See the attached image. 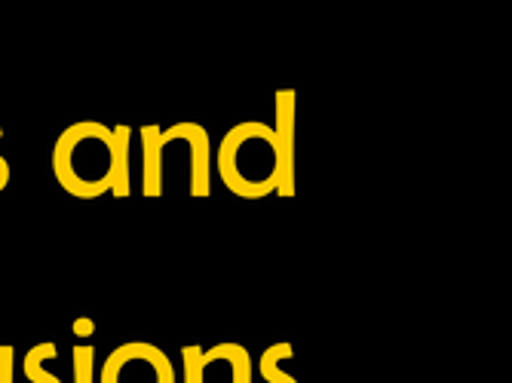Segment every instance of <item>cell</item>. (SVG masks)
Segmentation results:
<instances>
[{
    "instance_id": "obj_10",
    "label": "cell",
    "mask_w": 512,
    "mask_h": 383,
    "mask_svg": "<svg viewBox=\"0 0 512 383\" xmlns=\"http://www.w3.org/2000/svg\"><path fill=\"white\" fill-rule=\"evenodd\" d=\"M283 359H292V344H273V347H267L261 353V365H258L261 377L270 380V383H298L292 374H286L283 368H279V362H283Z\"/></svg>"
},
{
    "instance_id": "obj_5",
    "label": "cell",
    "mask_w": 512,
    "mask_h": 383,
    "mask_svg": "<svg viewBox=\"0 0 512 383\" xmlns=\"http://www.w3.org/2000/svg\"><path fill=\"white\" fill-rule=\"evenodd\" d=\"M295 89H276V145H279V166H283V178H279L276 194L279 197H295Z\"/></svg>"
},
{
    "instance_id": "obj_12",
    "label": "cell",
    "mask_w": 512,
    "mask_h": 383,
    "mask_svg": "<svg viewBox=\"0 0 512 383\" xmlns=\"http://www.w3.org/2000/svg\"><path fill=\"white\" fill-rule=\"evenodd\" d=\"M74 359V383H92V368H96V350L77 344L71 350Z\"/></svg>"
},
{
    "instance_id": "obj_14",
    "label": "cell",
    "mask_w": 512,
    "mask_h": 383,
    "mask_svg": "<svg viewBox=\"0 0 512 383\" xmlns=\"http://www.w3.org/2000/svg\"><path fill=\"white\" fill-rule=\"evenodd\" d=\"M0 135H4V126H0ZM10 184V163L0 157V190H4Z\"/></svg>"
},
{
    "instance_id": "obj_3",
    "label": "cell",
    "mask_w": 512,
    "mask_h": 383,
    "mask_svg": "<svg viewBox=\"0 0 512 383\" xmlns=\"http://www.w3.org/2000/svg\"><path fill=\"white\" fill-rule=\"evenodd\" d=\"M99 383H175V368L160 347L129 341L111 350Z\"/></svg>"
},
{
    "instance_id": "obj_9",
    "label": "cell",
    "mask_w": 512,
    "mask_h": 383,
    "mask_svg": "<svg viewBox=\"0 0 512 383\" xmlns=\"http://www.w3.org/2000/svg\"><path fill=\"white\" fill-rule=\"evenodd\" d=\"M56 353H59V347L53 344V341H46V344H37V347H31L28 350V356H25V362H22V371H25V377L31 380V383H62L56 374H50L43 365L50 362V359H56Z\"/></svg>"
},
{
    "instance_id": "obj_2",
    "label": "cell",
    "mask_w": 512,
    "mask_h": 383,
    "mask_svg": "<svg viewBox=\"0 0 512 383\" xmlns=\"http://www.w3.org/2000/svg\"><path fill=\"white\" fill-rule=\"evenodd\" d=\"M114 132L99 120L71 123L53 148V175L65 194L77 200H96L111 190Z\"/></svg>"
},
{
    "instance_id": "obj_4",
    "label": "cell",
    "mask_w": 512,
    "mask_h": 383,
    "mask_svg": "<svg viewBox=\"0 0 512 383\" xmlns=\"http://www.w3.org/2000/svg\"><path fill=\"white\" fill-rule=\"evenodd\" d=\"M178 138L188 141V148H191V197L206 200L212 194V141H209V132L200 123H175V126L163 129V135H160L163 148Z\"/></svg>"
},
{
    "instance_id": "obj_11",
    "label": "cell",
    "mask_w": 512,
    "mask_h": 383,
    "mask_svg": "<svg viewBox=\"0 0 512 383\" xmlns=\"http://www.w3.org/2000/svg\"><path fill=\"white\" fill-rule=\"evenodd\" d=\"M181 362H184V383H203V371L209 365L203 356V347H184Z\"/></svg>"
},
{
    "instance_id": "obj_13",
    "label": "cell",
    "mask_w": 512,
    "mask_h": 383,
    "mask_svg": "<svg viewBox=\"0 0 512 383\" xmlns=\"http://www.w3.org/2000/svg\"><path fill=\"white\" fill-rule=\"evenodd\" d=\"M16 380V350L0 344V383H13Z\"/></svg>"
},
{
    "instance_id": "obj_7",
    "label": "cell",
    "mask_w": 512,
    "mask_h": 383,
    "mask_svg": "<svg viewBox=\"0 0 512 383\" xmlns=\"http://www.w3.org/2000/svg\"><path fill=\"white\" fill-rule=\"evenodd\" d=\"M114 166H111V190L117 200H126L132 194V172H129V154H132V129L114 126Z\"/></svg>"
},
{
    "instance_id": "obj_8",
    "label": "cell",
    "mask_w": 512,
    "mask_h": 383,
    "mask_svg": "<svg viewBox=\"0 0 512 383\" xmlns=\"http://www.w3.org/2000/svg\"><path fill=\"white\" fill-rule=\"evenodd\" d=\"M206 362H215V359H227L230 362V371H234V383H252V356L243 344H218L212 350H203Z\"/></svg>"
},
{
    "instance_id": "obj_6",
    "label": "cell",
    "mask_w": 512,
    "mask_h": 383,
    "mask_svg": "<svg viewBox=\"0 0 512 383\" xmlns=\"http://www.w3.org/2000/svg\"><path fill=\"white\" fill-rule=\"evenodd\" d=\"M163 129L160 126H142L138 138H142V194L148 200L163 197Z\"/></svg>"
},
{
    "instance_id": "obj_1",
    "label": "cell",
    "mask_w": 512,
    "mask_h": 383,
    "mask_svg": "<svg viewBox=\"0 0 512 383\" xmlns=\"http://www.w3.org/2000/svg\"><path fill=\"white\" fill-rule=\"evenodd\" d=\"M221 184L243 200H261L276 194L283 166H279V145L273 126L261 120H246L227 129L218 148Z\"/></svg>"
},
{
    "instance_id": "obj_15",
    "label": "cell",
    "mask_w": 512,
    "mask_h": 383,
    "mask_svg": "<svg viewBox=\"0 0 512 383\" xmlns=\"http://www.w3.org/2000/svg\"><path fill=\"white\" fill-rule=\"evenodd\" d=\"M92 328H96V325H92V319H77V322H74V334H80V338L92 334Z\"/></svg>"
}]
</instances>
